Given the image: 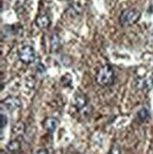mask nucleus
<instances>
[{"label": "nucleus", "mask_w": 153, "mask_h": 154, "mask_svg": "<svg viewBox=\"0 0 153 154\" xmlns=\"http://www.w3.org/2000/svg\"><path fill=\"white\" fill-rule=\"evenodd\" d=\"M35 23H36V25L39 29H47L50 25L49 16L46 14V13H42V14L37 16V18L35 20Z\"/></svg>", "instance_id": "nucleus-6"}, {"label": "nucleus", "mask_w": 153, "mask_h": 154, "mask_svg": "<svg viewBox=\"0 0 153 154\" xmlns=\"http://www.w3.org/2000/svg\"><path fill=\"white\" fill-rule=\"evenodd\" d=\"M58 120L54 117H47L44 121V129L47 131L48 132L53 133L58 127Z\"/></svg>", "instance_id": "nucleus-7"}, {"label": "nucleus", "mask_w": 153, "mask_h": 154, "mask_svg": "<svg viewBox=\"0 0 153 154\" xmlns=\"http://www.w3.org/2000/svg\"><path fill=\"white\" fill-rule=\"evenodd\" d=\"M109 154H121L120 148H119V146H118L117 145H115V146L112 148V149L110 150Z\"/></svg>", "instance_id": "nucleus-11"}, {"label": "nucleus", "mask_w": 153, "mask_h": 154, "mask_svg": "<svg viewBox=\"0 0 153 154\" xmlns=\"http://www.w3.org/2000/svg\"><path fill=\"white\" fill-rule=\"evenodd\" d=\"M149 117V112L147 108H143L137 113V119L140 122H143L145 120H147Z\"/></svg>", "instance_id": "nucleus-10"}, {"label": "nucleus", "mask_w": 153, "mask_h": 154, "mask_svg": "<svg viewBox=\"0 0 153 154\" xmlns=\"http://www.w3.org/2000/svg\"><path fill=\"white\" fill-rule=\"evenodd\" d=\"M20 148H21V143L18 140H12L7 145V149L10 152H17Z\"/></svg>", "instance_id": "nucleus-8"}, {"label": "nucleus", "mask_w": 153, "mask_h": 154, "mask_svg": "<svg viewBox=\"0 0 153 154\" xmlns=\"http://www.w3.org/2000/svg\"><path fill=\"white\" fill-rule=\"evenodd\" d=\"M34 154H48V150L46 149H40L34 152Z\"/></svg>", "instance_id": "nucleus-13"}, {"label": "nucleus", "mask_w": 153, "mask_h": 154, "mask_svg": "<svg viewBox=\"0 0 153 154\" xmlns=\"http://www.w3.org/2000/svg\"><path fill=\"white\" fill-rule=\"evenodd\" d=\"M50 44H51V48H52V50H57L59 49V48L61 46V41H60V38L59 36L56 34V33H52L51 35V38H50Z\"/></svg>", "instance_id": "nucleus-9"}, {"label": "nucleus", "mask_w": 153, "mask_h": 154, "mask_svg": "<svg viewBox=\"0 0 153 154\" xmlns=\"http://www.w3.org/2000/svg\"><path fill=\"white\" fill-rule=\"evenodd\" d=\"M141 16V12L136 9H127L119 15V23L122 26H131L135 24Z\"/></svg>", "instance_id": "nucleus-2"}, {"label": "nucleus", "mask_w": 153, "mask_h": 154, "mask_svg": "<svg viewBox=\"0 0 153 154\" xmlns=\"http://www.w3.org/2000/svg\"><path fill=\"white\" fill-rule=\"evenodd\" d=\"M2 105L5 106V108L8 111L13 112V111H16V110L21 108V100H20L16 97H11H11H6L3 100Z\"/></svg>", "instance_id": "nucleus-4"}, {"label": "nucleus", "mask_w": 153, "mask_h": 154, "mask_svg": "<svg viewBox=\"0 0 153 154\" xmlns=\"http://www.w3.org/2000/svg\"><path fill=\"white\" fill-rule=\"evenodd\" d=\"M0 118H1V130L4 129V127H6L7 122H8V119H7V116L2 112L1 116H0Z\"/></svg>", "instance_id": "nucleus-12"}, {"label": "nucleus", "mask_w": 153, "mask_h": 154, "mask_svg": "<svg viewBox=\"0 0 153 154\" xmlns=\"http://www.w3.org/2000/svg\"><path fill=\"white\" fill-rule=\"evenodd\" d=\"M18 57L24 63H31L36 59V52L29 45H24L18 49Z\"/></svg>", "instance_id": "nucleus-3"}, {"label": "nucleus", "mask_w": 153, "mask_h": 154, "mask_svg": "<svg viewBox=\"0 0 153 154\" xmlns=\"http://www.w3.org/2000/svg\"><path fill=\"white\" fill-rule=\"evenodd\" d=\"M115 71L109 64L101 66L96 74V82L99 86H110L115 82Z\"/></svg>", "instance_id": "nucleus-1"}, {"label": "nucleus", "mask_w": 153, "mask_h": 154, "mask_svg": "<svg viewBox=\"0 0 153 154\" xmlns=\"http://www.w3.org/2000/svg\"><path fill=\"white\" fill-rule=\"evenodd\" d=\"M73 104L76 107V109L79 112L83 111L86 107H87L88 104V100L87 97H85V95L81 92H78L74 95V97H73Z\"/></svg>", "instance_id": "nucleus-5"}]
</instances>
